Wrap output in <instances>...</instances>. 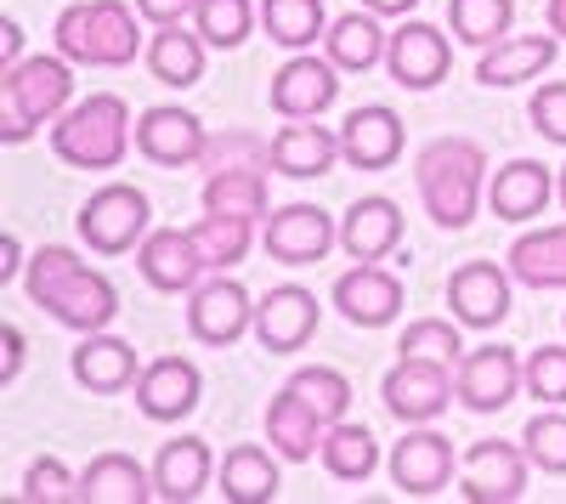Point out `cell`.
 I'll return each mask as SVG.
<instances>
[{
    "mask_svg": "<svg viewBox=\"0 0 566 504\" xmlns=\"http://www.w3.org/2000/svg\"><path fill=\"white\" fill-rule=\"evenodd\" d=\"M205 170H272V143H261V136H250V130L210 136Z\"/></svg>",
    "mask_w": 566,
    "mask_h": 504,
    "instance_id": "43",
    "label": "cell"
},
{
    "mask_svg": "<svg viewBox=\"0 0 566 504\" xmlns=\"http://www.w3.org/2000/svg\"><path fill=\"white\" fill-rule=\"evenodd\" d=\"M504 266L527 290H566V227H533L510 244Z\"/></svg>",
    "mask_w": 566,
    "mask_h": 504,
    "instance_id": "33",
    "label": "cell"
},
{
    "mask_svg": "<svg viewBox=\"0 0 566 504\" xmlns=\"http://www.w3.org/2000/svg\"><path fill=\"white\" fill-rule=\"evenodd\" d=\"M510 18H515V0H448V23H453V40L459 45H499L510 34Z\"/></svg>",
    "mask_w": 566,
    "mask_h": 504,
    "instance_id": "37",
    "label": "cell"
},
{
    "mask_svg": "<svg viewBox=\"0 0 566 504\" xmlns=\"http://www.w3.org/2000/svg\"><path fill=\"white\" fill-rule=\"evenodd\" d=\"M323 471L335 482H368L374 465H380V442H374L368 426H352V420H335L323 431V448H317Z\"/></svg>",
    "mask_w": 566,
    "mask_h": 504,
    "instance_id": "34",
    "label": "cell"
},
{
    "mask_svg": "<svg viewBox=\"0 0 566 504\" xmlns=\"http://www.w3.org/2000/svg\"><path fill=\"white\" fill-rule=\"evenodd\" d=\"M261 29L283 52H312L328 34V12L323 0H261Z\"/></svg>",
    "mask_w": 566,
    "mask_h": 504,
    "instance_id": "36",
    "label": "cell"
},
{
    "mask_svg": "<svg viewBox=\"0 0 566 504\" xmlns=\"http://www.w3.org/2000/svg\"><path fill=\"white\" fill-rule=\"evenodd\" d=\"M453 380H459V402L470 414H499V408H510L527 391V363L515 357V346H476L459 357Z\"/></svg>",
    "mask_w": 566,
    "mask_h": 504,
    "instance_id": "9",
    "label": "cell"
},
{
    "mask_svg": "<svg viewBox=\"0 0 566 504\" xmlns=\"http://www.w3.org/2000/svg\"><path fill=\"white\" fill-rule=\"evenodd\" d=\"M340 154V130H328L317 119H290L277 136H272V170L290 176V181H317L335 170Z\"/></svg>",
    "mask_w": 566,
    "mask_h": 504,
    "instance_id": "23",
    "label": "cell"
},
{
    "mask_svg": "<svg viewBox=\"0 0 566 504\" xmlns=\"http://www.w3.org/2000/svg\"><path fill=\"white\" fill-rule=\"evenodd\" d=\"M130 143H136L130 103L114 97V91H91L85 103H74L52 125V154L74 170H119Z\"/></svg>",
    "mask_w": 566,
    "mask_h": 504,
    "instance_id": "5",
    "label": "cell"
},
{
    "mask_svg": "<svg viewBox=\"0 0 566 504\" xmlns=\"http://www.w3.org/2000/svg\"><path fill=\"white\" fill-rule=\"evenodd\" d=\"M216 487L227 504H272L283 476H277V448L266 453L261 442H239L227 448V460L216 465Z\"/></svg>",
    "mask_w": 566,
    "mask_h": 504,
    "instance_id": "30",
    "label": "cell"
},
{
    "mask_svg": "<svg viewBox=\"0 0 566 504\" xmlns=\"http://www.w3.org/2000/svg\"><path fill=\"white\" fill-rule=\"evenodd\" d=\"M522 448H527L533 471H544V476H566V414H560V408H544V414L527 420Z\"/></svg>",
    "mask_w": 566,
    "mask_h": 504,
    "instance_id": "42",
    "label": "cell"
},
{
    "mask_svg": "<svg viewBox=\"0 0 566 504\" xmlns=\"http://www.w3.org/2000/svg\"><path fill=\"white\" fill-rule=\"evenodd\" d=\"M154 493V465L142 471L130 453H97L80 471V504H148Z\"/></svg>",
    "mask_w": 566,
    "mask_h": 504,
    "instance_id": "32",
    "label": "cell"
},
{
    "mask_svg": "<svg viewBox=\"0 0 566 504\" xmlns=\"http://www.w3.org/2000/svg\"><path fill=\"white\" fill-rule=\"evenodd\" d=\"M317 324H323V306H317V295L301 290V284H277V290H266V295L255 301V340H261V351H272V357L306 351L312 335H317Z\"/></svg>",
    "mask_w": 566,
    "mask_h": 504,
    "instance_id": "14",
    "label": "cell"
},
{
    "mask_svg": "<svg viewBox=\"0 0 566 504\" xmlns=\"http://www.w3.org/2000/svg\"><path fill=\"white\" fill-rule=\"evenodd\" d=\"M323 414L301 397V391H290L283 386L272 402H266V442L277 448V460H290V465H306V460H317V448H323Z\"/></svg>",
    "mask_w": 566,
    "mask_h": 504,
    "instance_id": "28",
    "label": "cell"
},
{
    "mask_svg": "<svg viewBox=\"0 0 566 504\" xmlns=\"http://www.w3.org/2000/svg\"><path fill=\"white\" fill-rule=\"evenodd\" d=\"M380 397L391 408V420L402 426H431L448 414V402L459 397V380H453V363H437V357H397L386 380H380Z\"/></svg>",
    "mask_w": 566,
    "mask_h": 504,
    "instance_id": "7",
    "label": "cell"
},
{
    "mask_svg": "<svg viewBox=\"0 0 566 504\" xmlns=\"http://www.w3.org/2000/svg\"><path fill=\"white\" fill-rule=\"evenodd\" d=\"M266 97H272V114H283V119H317L323 108H335V97H340V69L328 63V52L323 57L295 52L290 63L272 74Z\"/></svg>",
    "mask_w": 566,
    "mask_h": 504,
    "instance_id": "17",
    "label": "cell"
},
{
    "mask_svg": "<svg viewBox=\"0 0 566 504\" xmlns=\"http://www.w3.org/2000/svg\"><path fill=\"white\" fill-rule=\"evenodd\" d=\"M216 476V453L205 437H170L159 453H154V493L170 498V504H193Z\"/></svg>",
    "mask_w": 566,
    "mask_h": 504,
    "instance_id": "27",
    "label": "cell"
},
{
    "mask_svg": "<svg viewBox=\"0 0 566 504\" xmlns=\"http://www.w3.org/2000/svg\"><path fill=\"white\" fill-rule=\"evenodd\" d=\"M402 114L391 103H363L340 125V154L352 170H391L402 159Z\"/></svg>",
    "mask_w": 566,
    "mask_h": 504,
    "instance_id": "20",
    "label": "cell"
},
{
    "mask_svg": "<svg viewBox=\"0 0 566 504\" xmlns=\"http://www.w3.org/2000/svg\"><path fill=\"white\" fill-rule=\"evenodd\" d=\"M250 233H255V221H239V216H199L193 221V239L210 261V272H232L244 255H250Z\"/></svg>",
    "mask_w": 566,
    "mask_h": 504,
    "instance_id": "39",
    "label": "cell"
},
{
    "mask_svg": "<svg viewBox=\"0 0 566 504\" xmlns=\"http://www.w3.org/2000/svg\"><path fill=\"white\" fill-rule=\"evenodd\" d=\"M555 199L566 204V165H560V176H555Z\"/></svg>",
    "mask_w": 566,
    "mask_h": 504,
    "instance_id": "53",
    "label": "cell"
},
{
    "mask_svg": "<svg viewBox=\"0 0 566 504\" xmlns=\"http://www.w3.org/2000/svg\"><path fill=\"white\" fill-rule=\"evenodd\" d=\"M527 397L538 408H566V346L527 351Z\"/></svg>",
    "mask_w": 566,
    "mask_h": 504,
    "instance_id": "45",
    "label": "cell"
},
{
    "mask_svg": "<svg viewBox=\"0 0 566 504\" xmlns=\"http://www.w3.org/2000/svg\"><path fill=\"white\" fill-rule=\"evenodd\" d=\"M527 471H533V460L522 442H499V437L470 442L459 460V493L470 504H515L527 493Z\"/></svg>",
    "mask_w": 566,
    "mask_h": 504,
    "instance_id": "8",
    "label": "cell"
},
{
    "mask_svg": "<svg viewBox=\"0 0 566 504\" xmlns=\"http://www.w3.org/2000/svg\"><path fill=\"white\" fill-rule=\"evenodd\" d=\"M363 7H368V12H380V18H408L419 0H363Z\"/></svg>",
    "mask_w": 566,
    "mask_h": 504,
    "instance_id": "51",
    "label": "cell"
},
{
    "mask_svg": "<svg viewBox=\"0 0 566 504\" xmlns=\"http://www.w3.org/2000/svg\"><path fill=\"white\" fill-rule=\"evenodd\" d=\"M261 244L283 266H317L328 250L340 244V227H335V216L317 210V204H283V210H272L261 221Z\"/></svg>",
    "mask_w": 566,
    "mask_h": 504,
    "instance_id": "13",
    "label": "cell"
},
{
    "mask_svg": "<svg viewBox=\"0 0 566 504\" xmlns=\"http://www.w3.org/2000/svg\"><path fill=\"white\" fill-rule=\"evenodd\" d=\"M205 148H210V130L199 114H187V108H142L136 119V154L159 165V170H187V165H205Z\"/></svg>",
    "mask_w": 566,
    "mask_h": 504,
    "instance_id": "12",
    "label": "cell"
},
{
    "mask_svg": "<svg viewBox=\"0 0 566 504\" xmlns=\"http://www.w3.org/2000/svg\"><path fill=\"white\" fill-rule=\"evenodd\" d=\"M136 18L142 12H130L125 0H74V7L57 12L52 40L80 69H125V63H136V52H148Z\"/></svg>",
    "mask_w": 566,
    "mask_h": 504,
    "instance_id": "4",
    "label": "cell"
},
{
    "mask_svg": "<svg viewBox=\"0 0 566 504\" xmlns=\"http://www.w3.org/2000/svg\"><path fill=\"white\" fill-rule=\"evenodd\" d=\"M136 272L159 295H193L205 284L210 261H205V250L193 239V227H187V233H181V227H154V233L136 244Z\"/></svg>",
    "mask_w": 566,
    "mask_h": 504,
    "instance_id": "11",
    "label": "cell"
},
{
    "mask_svg": "<svg viewBox=\"0 0 566 504\" xmlns=\"http://www.w3.org/2000/svg\"><path fill=\"white\" fill-rule=\"evenodd\" d=\"M549 199H555V176L538 159H510L504 170L488 176V210L499 221H510V227L538 221L549 210Z\"/></svg>",
    "mask_w": 566,
    "mask_h": 504,
    "instance_id": "22",
    "label": "cell"
},
{
    "mask_svg": "<svg viewBox=\"0 0 566 504\" xmlns=\"http://www.w3.org/2000/svg\"><path fill=\"white\" fill-rule=\"evenodd\" d=\"M323 52H328V63H335L340 74H368L374 63H386L391 34L380 29V12H368V7H363V12H346V18L328 23Z\"/></svg>",
    "mask_w": 566,
    "mask_h": 504,
    "instance_id": "31",
    "label": "cell"
},
{
    "mask_svg": "<svg viewBox=\"0 0 566 504\" xmlns=\"http://www.w3.org/2000/svg\"><path fill=\"white\" fill-rule=\"evenodd\" d=\"M136 12H142V23H193V12H199V0H136Z\"/></svg>",
    "mask_w": 566,
    "mask_h": 504,
    "instance_id": "47",
    "label": "cell"
},
{
    "mask_svg": "<svg viewBox=\"0 0 566 504\" xmlns=\"http://www.w3.org/2000/svg\"><path fill=\"white\" fill-rule=\"evenodd\" d=\"M335 312L346 317L352 329H386L397 324V312H402V279L397 272H386L380 261H357L352 272H340L335 279Z\"/></svg>",
    "mask_w": 566,
    "mask_h": 504,
    "instance_id": "15",
    "label": "cell"
},
{
    "mask_svg": "<svg viewBox=\"0 0 566 504\" xmlns=\"http://www.w3.org/2000/svg\"><path fill=\"white\" fill-rule=\"evenodd\" d=\"M413 181H419L424 216H431L442 233H464L482 210V193H488V154H482V143H470V136H437V143L419 148Z\"/></svg>",
    "mask_w": 566,
    "mask_h": 504,
    "instance_id": "2",
    "label": "cell"
},
{
    "mask_svg": "<svg viewBox=\"0 0 566 504\" xmlns=\"http://www.w3.org/2000/svg\"><path fill=\"white\" fill-rule=\"evenodd\" d=\"M510 279L515 272L499 261H464L448 279V306L464 329H499L510 317Z\"/></svg>",
    "mask_w": 566,
    "mask_h": 504,
    "instance_id": "18",
    "label": "cell"
},
{
    "mask_svg": "<svg viewBox=\"0 0 566 504\" xmlns=\"http://www.w3.org/2000/svg\"><path fill=\"white\" fill-rule=\"evenodd\" d=\"M205 34L187 29V23H159L148 34V52H142V63H148V74L170 91H193L205 80Z\"/></svg>",
    "mask_w": 566,
    "mask_h": 504,
    "instance_id": "29",
    "label": "cell"
},
{
    "mask_svg": "<svg viewBox=\"0 0 566 504\" xmlns=\"http://www.w3.org/2000/svg\"><path fill=\"white\" fill-rule=\"evenodd\" d=\"M130 391H136V408H142L154 426H176V420H187V414L199 408L205 375H199L193 357H154L148 369L136 375Z\"/></svg>",
    "mask_w": 566,
    "mask_h": 504,
    "instance_id": "16",
    "label": "cell"
},
{
    "mask_svg": "<svg viewBox=\"0 0 566 504\" xmlns=\"http://www.w3.org/2000/svg\"><path fill=\"white\" fill-rule=\"evenodd\" d=\"M69 108H74V63L63 52L0 69V143H29L40 125H57Z\"/></svg>",
    "mask_w": 566,
    "mask_h": 504,
    "instance_id": "3",
    "label": "cell"
},
{
    "mask_svg": "<svg viewBox=\"0 0 566 504\" xmlns=\"http://www.w3.org/2000/svg\"><path fill=\"white\" fill-rule=\"evenodd\" d=\"M255 18H261L255 0H199L193 29L205 34V45H216V52H239L255 29Z\"/></svg>",
    "mask_w": 566,
    "mask_h": 504,
    "instance_id": "38",
    "label": "cell"
},
{
    "mask_svg": "<svg viewBox=\"0 0 566 504\" xmlns=\"http://www.w3.org/2000/svg\"><path fill=\"white\" fill-rule=\"evenodd\" d=\"M69 369L85 391H97V397H114V391H130L136 375H142V363H136V346L97 329V335H80L74 357H69Z\"/></svg>",
    "mask_w": 566,
    "mask_h": 504,
    "instance_id": "25",
    "label": "cell"
},
{
    "mask_svg": "<svg viewBox=\"0 0 566 504\" xmlns=\"http://www.w3.org/2000/svg\"><path fill=\"white\" fill-rule=\"evenodd\" d=\"M23 504H74L80 498V476L63 465V460H34L23 471V487H18Z\"/></svg>",
    "mask_w": 566,
    "mask_h": 504,
    "instance_id": "44",
    "label": "cell"
},
{
    "mask_svg": "<svg viewBox=\"0 0 566 504\" xmlns=\"http://www.w3.org/2000/svg\"><path fill=\"white\" fill-rule=\"evenodd\" d=\"M549 29L566 40V0H549Z\"/></svg>",
    "mask_w": 566,
    "mask_h": 504,
    "instance_id": "52",
    "label": "cell"
},
{
    "mask_svg": "<svg viewBox=\"0 0 566 504\" xmlns=\"http://www.w3.org/2000/svg\"><path fill=\"white\" fill-rule=\"evenodd\" d=\"M290 391H301L317 414H323V426H335V420H346V408H352V380L340 375V369H328V363H312V369H295L290 375Z\"/></svg>",
    "mask_w": 566,
    "mask_h": 504,
    "instance_id": "40",
    "label": "cell"
},
{
    "mask_svg": "<svg viewBox=\"0 0 566 504\" xmlns=\"http://www.w3.org/2000/svg\"><path fill=\"white\" fill-rule=\"evenodd\" d=\"M386 69L402 91H437L453 69V45L437 23H402L391 29V52H386Z\"/></svg>",
    "mask_w": 566,
    "mask_h": 504,
    "instance_id": "19",
    "label": "cell"
},
{
    "mask_svg": "<svg viewBox=\"0 0 566 504\" xmlns=\"http://www.w3.org/2000/svg\"><path fill=\"white\" fill-rule=\"evenodd\" d=\"M205 210L210 216H239V221H266V170H210L205 176Z\"/></svg>",
    "mask_w": 566,
    "mask_h": 504,
    "instance_id": "35",
    "label": "cell"
},
{
    "mask_svg": "<svg viewBox=\"0 0 566 504\" xmlns=\"http://www.w3.org/2000/svg\"><path fill=\"white\" fill-rule=\"evenodd\" d=\"M555 52H560V34H555V29H549V34H504L499 45H488V52H482L476 80H482L488 91L527 85V80H538V74L555 63Z\"/></svg>",
    "mask_w": 566,
    "mask_h": 504,
    "instance_id": "26",
    "label": "cell"
},
{
    "mask_svg": "<svg viewBox=\"0 0 566 504\" xmlns=\"http://www.w3.org/2000/svg\"><path fill=\"white\" fill-rule=\"evenodd\" d=\"M0 255H7V261H0V284H12V279H23V244H18V233H7V244H0Z\"/></svg>",
    "mask_w": 566,
    "mask_h": 504,
    "instance_id": "50",
    "label": "cell"
},
{
    "mask_svg": "<svg viewBox=\"0 0 566 504\" xmlns=\"http://www.w3.org/2000/svg\"><path fill=\"white\" fill-rule=\"evenodd\" d=\"M402 244V210L386 193H363L346 216H340V250L352 261H386Z\"/></svg>",
    "mask_w": 566,
    "mask_h": 504,
    "instance_id": "24",
    "label": "cell"
},
{
    "mask_svg": "<svg viewBox=\"0 0 566 504\" xmlns=\"http://www.w3.org/2000/svg\"><path fill=\"white\" fill-rule=\"evenodd\" d=\"M391 482L408 498H431L453 482V442L431 426H408V437L391 448Z\"/></svg>",
    "mask_w": 566,
    "mask_h": 504,
    "instance_id": "21",
    "label": "cell"
},
{
    "mask_svg": "<svg viewBox=\"0 0 566 504\" xmlns=\"http://www.w3.org/2000/svg\"><path fill=\"white\" fill-rule=\"evenodd\" d=\"M459 329H464L459 317H419V324L402 329L397 357H437V363H453V369H459V357H464Z\"/></svg>",
    "mask_w": 566,
    "mask_h": 504,
    "instance_id": "41",
    "label": "cell"
},
{
    "mask_svg": "<svg viewBox=\"0 0 566 504\" xmlns=\"http://www.w3.org/2000/svg\"><path fill=\"white\" fill-rule=\"evenodd\" d=\"M250 329H255V301L239 279H227V272H216V279H205L187 295V335L199 346H232Z\"/></svg>",
    "mask_w": 566,
    "mask_h": 504,
    "instance_id": "10",
    "label": "cell"
},
{
    "mask_svg": "<svg viewBox=\"0 0 566 504\" xmlns=\"http://www.w3.org/2000/svg\"><path fill=\"white\" fill-rule=\"evenodd\" d=\"M23 290H29V301H34L45 317H57V324L74 329V335H97V329H108L114 317H119V290H114V279H108V272H97V266H85V261H80L74 250H63V244H45V250L29 255Z\"/></svg>",
    "mask_w": 566,
    "mask_h": 504,
    "instance_id": "1",
    "label": "cell"
},
{
    "mask_svg": "<svg viewBox=\"0 0 566 504\" xmlns=\"http://www.w3.org/2000/svg\"><path fill=\"white\" fill-rule=\"evenodd\" d=\"M12 63H23V23L7 18V29H0V69H12Z\"/></svg>",
    "mask_w": 566,
    "mask_h": 504,
    "instance_id": "49",
    "label": "cell"
},
{
    "mask_svg": "<svg viewBox=\"0 0 566 504\" xmlns=\"http://www.w3.org/2000/svg\"><path fill=\"white\" fill-rule=\"evenodd\" d=\"M148 221H154V204H148V193H142V188H130V181H108V188H97V193L80 204V216H74L80 239L97 250V255L136 250L142 239L154 233Z\"/></svg>",
    "mask_w": 566,
    "mask_h": 504,
    "instance_id": "6",
    "label": "cell"
},
{
    "mask_svg": "<svg viewBox=\"0 0 566 504\" xmlns=\"http://www.w3.org/2000/svg\"><path fill=\"white\" fill-rule=\"evenodd\" d=\"M23 357H29V340H23V329H18V324H7V363H0V386H18Z\"/></svg>",
    "mask_w": 566,
    "mask_h": 504,
    "instance_id": "48",
    "label": "cell"
},
{
    "mask_svg": "<svg viewBox=\"0 0 566 504\" xmlns=\"http://www.w3.org/2000/svg\"><path fill=\"white\" fill-rule=\"evenodd\" d=\"M527 119H533V130L544 136V143H560L566 148V80H549V85L533 91Z\"/></svg>",
    "mask_w": 566,
    "mask_h": 504,
    "instance_id": "46",
    "label": "cell"
}]
</instances>
